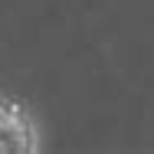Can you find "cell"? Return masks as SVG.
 Listing matches in <instances>:
<instances>
[{"label": "cell", "instance_id": "obj_1", "mask_svg": "<svg viewBox=\"0 0 154 154\" xmlns=\"http://www.w3.org/2000/svg\"><path fill=\"white\" fill-rule=\"evenodd\" d=\"M39 131L20 102L0 98V154H36Z\"/></svg>", "mask_w": 154, "mask_h": 154}]
</instances>
